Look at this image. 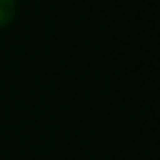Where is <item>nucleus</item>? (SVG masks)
<instances>
[{
	"label": "nucleus",
	"instance_id": "1",
	"mask_svg": "<svg viewBox=\"0 0 160 160\" xmlns=\"http://www.w3.org/2000/svg\"><path fill=\"white\" fill-rule=\"evenodd\" d=\"M18 16V2L16 0H0V29L9 27Z\"/></svg>",
	"mask_w": 160,
	"mask_h": 160
}]
</instances>
